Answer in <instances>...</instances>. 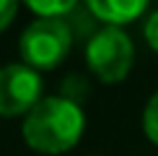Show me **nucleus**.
Here are the masks:
<instances>
[{
    "instance_id": "20e7f679",
    "label": "nucleus",
    "mask_w": 158,
    "mask_h": 156,
    "mask_svg": "<svg viewBox=\"0 0 158 156\" xmlns=\"http://www.w3.org/2000/svg\"><path fill=\"white\" fill-rule=\"evenodd\" d=\"M42 99V78L34 68L13 63L0 68V115H29Z\"/></svg>"
},
{
    "instance_id": "423d86ee",
    "label": "nucleus",
    "mask_w": 158,
    "mask_h": 156,
    "mask_svg": "<svg viewBox=\"0 0 158 156\" xmlns=\"http://www.w3.org/2000/svg\"><path fill=\"white\" fill-rule=\"evenodd\" d=\"M29 11H34L39 18H65L68 13L75 11L73 0H65V3H29Z\"/></svg>"
},
{
    "instance_id": "6e6552de",
    "label": "nucleus",
    "mask_w": 158,
    "mask_h": 156,
    "mask_svg": "<svg viewBox=\"0 0 158 156\" xmlns=\"http://www.w3.org/2000/svg\"><path fill=\"white\" fill-rule=\"evenodd\" d=\"M16 11H18V3H16V0H0V31L13 21Z\"/></svg>"
},
{
    "instance_id": "1a4fd4ad",
    "label": "nucleus",
    "mask_w": 158,
    "mask_h": 156,
    "mask_svg": "<svg viewBox=\"0 0 158 156\" xmlns=\"http://www.w3.org/2000/svg\"><path fill=\"white\" fill-rule=\"evenodd\" d=\"M145 39L150 42V47H153V50H158V11L150 13L148 24H145Z\"/></svg>"
},
{
    "instance_id": "0eeeda50",
    "label": "nucleus",
    "mask_w": 158,
    "mask_h": 156,
    "mask_svg": "<svg viewBox=\"0 0 158 156\" xmlns=\"http://www.w3.org/2000/svg\"><path fill=\"white\" fill-rule=\"evenodd\" d=\"M143 128H145L148 138L158 143V91L150 96L148 107H145V115H143Z\"/></svg>"
},
{
    "instance_id": "f03ea898",
    "label": "nucleus",
    "mask_w": 158,
    "mask_h": 156,
    "mask_svg": "<svg viewBox=\"0 0 158 156\" xmlns=\"http://www.w3.org/2000/svg\"><path fill=\"white\" fill-rule=\"evenodd\" d=\"M73 44V29L65 18H36L21 34L23 65L34 70L57 68Z\"/></svg>"
},
{
    "instance_id": "39448f33",
    "label": "nucleus",
    "mask_w": 158,
    "mask_h": 156,
    "mask_svg": "<svg viewBox=\"0 0 158 156\" xmlns=\"http://www.w3.org/2000/svg\"><path fill=\"white\" fill-rule=\"evenodd\" d=\"M88 11L98 21H106L109 26H119L140 16L145 11V3L143 0H91Z\"/></svg>"
},
{
    "instance_id": "7ed1b4c3",
    "label": "nucleus",
    "mask_w": 158,
    "mask_h": 156,
    "mask_svg": "<svg viewBox=\"0 0 158 156\" xmlns=\"http://www.w3.org/2000/svg\"><path fill=\"white\" fill-rule=\"evenodd\" d=\"M135 47L119 26H106L96 31L85 44V60L96 78L104 83H117L132 68Z\"/></svg>"
},
{
    "instance_id": "f257e3e1",
    "label": "nucleus",
    "mask_w": 158,
    "mask_h": 156,
    "mask_svg": "<svg viewBox=\"0 0 158 156\" xmlns=\"http://www.w3.org/2000/svg\"><path fill=\"white\" fill-rule=\"evenodd\" d=\"M83 109L65 96H42L23 120V141L39 154L70 151L83 135Z\"/></svg>"
}]
</instances>
